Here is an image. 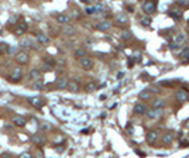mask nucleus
I'll return each instance as SVG.
<instances>
[{
    "label": "nucleus",
    "mask_w": 189,
    "mask_h": 158,
    "mask_svg": "<svg viewBox=\"0 0 189 158\" xmlns=\"http://www.w3.org/2000/svg\"><path fill=\"white\" fill-rule=\"evenodd\" d=\"M86 13H88V14H93V13H96V9L89 7V9H86Z\"/></svg>",
    "instance_id": "nucleus-37"
},
{
    "label": "nucleus",
    "mask_w": 189,
    "mask_h": 158,
    "mask_svg": "<svg viewBox=\"0 0 189 158\" xmlns=\"http://www.w3.org/2000/svg\"><path fill=\"white\" fill-rule=\"evenodd\" d=\"M94 28L99 30V31H107V30L110 28V23H109V21H99V23L94 26Z\"/></svg>",
    "instance_id": "nucleus-7"
},
{
    "label": "nucleus",
    "mask_w": 189,
    "mask_h": 158,
    "mask_svg": "<svg viewBox=\"0 0 189 158\" xmlns=\"http://www.w3.org/2000/svg\"><path fill=\"white\" fill-rule=\"evenodd\" d=\"M21 157L23 158H30L31 155H30V154H21Z\"/></svg>",
    "instance_id": "nucleus-41"
},
{
    "label": "nucleus",
    "mask_w": 189,
    "mask_h": 158,
    "mask_svg": "<svg viewBox=\"0 0 189 158\" xmlns=\"http://www.w3.org/2000/svg\"><path fill=\"white\" fill-rule=\"evenodd\" d=\"M13 123H14L17 127H23L24 124H26V119L21 117V116H14L13 117Z\"/></svg>",
    "instance_id": "nucleus-16"
},
{
    "label": "nucleus",
    "mask_w": 189,
    "mask_h": 158,
    "mask_svg": "<svg viewBox=\"0 0 189 158\" xmlns=\"http://www.w3.org/2000/svg\"><path fill=\"white\" fill-rule=\"evenodd\" d=\"M177 4H179V6H188V0H177Z\"/></svg>",
    "instance_id": "nucleus-35"
},
{
    "label": "nucleus",
    "mask_w": 189,
    "mask_h": 158,
    "mask_svg": "<svg viewBox=\"0 0 189 158\" xmlns=\"http://www.w3.org/2000/svg\"><path fill=\"white\" fill-rule=\"evenodd\" d=\"M172 140H174V136H172L171 133H167V134H164V136H162V141H164L165 144L172 143Z\"/></svg>",
    "instance_id": "nucleus-25"
},
{
    "label": "nucleus",
    "mask_w": 189,
    "mask_h": 158,
    "mask_svg": "<svg viewBox=\"0 0 189 158\" xmlns=\"http://www.w3.org/2000/svg\"><path fill=\"white\" fill-rule=\"evenodd\" d=\"M37 41L40 42V44H47V42L50 41V38H48V35H45L44 32H38V34H37Z\"/></svg>",
    "instance_id": "nucleus-20"
},
{
    "label": "nucleus",
    "mask_w": 189,
    "mask_h": 158,
    "mask_svg": "<svg viewBox=\"0 0 189 158\" xmlns=\"http://www.w3.org/2000/svg\"><path fill=\"white\" fill-rule=\"evenodd\" d=\"M133 112L136 115H147V106L144 105V103H137V105H134Z\"/></svg>",
    "instance_id": "nucleus-4"
},
{
    "label": "nucleus",
    "mask_w": 189,
    "mask_h": 158,
    "mask_svg": "<svg viewBox=\"0 0 189 158\" xmlns=\"http://www.w3.org/2000/svg\"><path fill=\"white\" fill-rule=\"evenodd\" d=\"M140 23H141L143 26H150V24H151V20H150L148 17H144V19L141 17V20H140Z\"/></svg>",
    "instance_id": "nucleus-33"
},
{
    "label": "nucleus",
    "mask_w": 189,
    "mask_h": 158,
    "mask_svg": "<svg viewBox=\"0 0 189 158\" xmlns=\"http://www.w3.org/2000/svg\"><path fill=\"white\" fill-rule=\"evenodd\" d=\"M181 61L182 62H189V50H183L182 52H181Z\"/></svg>",
    "instance_id": "nucleus-24"
},
{
    "label": "nucleus",
    "mask_w": 189,
    "mask_h": 158,
    "mask_svg": "<svg viewBox=\"0 0 189 158\" xmlns=\"http://www.w3.org/2000/svg\"><path fill=\"white\" fill-rule=\"evenodd\" d=\"M186 126H188V127H189V121H188V123H186Z\"/></svg>",
    "instance_id": "nucleus-43"
},
{
    "label": "nucleus",
    "mask_w": 189,
    "mask_h": 158,
    "mask_svg": "<svg viewBox=\"0 0 189 158\" xmlns=\"http://www.w3.org/2000/svg\"><path fill=\"white\" fill-rule=\"evenodd\" d=\"M161 113H162V110H161V109H158V107H154L152 110L147 112V116L150 117V119H157L158 116H161Z\"/></svg>",
    "instance_id": "nucleus-12"
},
{
    "label": "nucleus",
    "mask_w": 189,
    "mask_h": 158,
    "mask_svg": "<svg viewBox=\"0 0 189 158\" xmlns=\"http://www.w3.org/2000/svg\"><path fill=\"white\" fill-rule=\"evenodd\" d=\"M57 21H58L59 24H69L71 19H69V16H66V14H59V16L57 17Z\"/></svg>",
    "instance_id": "nucleus-19"
},
{
    "label": "nucleus",
    "mask_w": 189,
    "mask_h": 158,
    "mask_svg": "<svg viewBox=\"0 0 189 158\" xmlns=\"http://www.w3.org/2000/svg\"><path fill=\"white\" fill-rule=\"evenodd\" d=\"M185 41H186V34H185V32H178V34L175 35V42H177V44L182 45Z\"/></svg>",
    "instance_id": "nucleus-15"
},
{
    "label": "nucleus",
    "mask_w": 189,
    "mask_h": 158,
    "mask_svg": "<svg viewBox=\"0 0 189 158\" xmlns=\"http://www.w3.org/2000/svg\"><path fill=\"white\" fill-rule=\"evenodd\" d=\"M50 123H47V121H42V123H40V128L41 130H50Z\"/></svg>",
    "instance_id": "nucleus-32"
},
{
    "label": "nucleus",
    "mask_w": 189,
    "mask_h": 158,
    "mask_svg": "<svg viewBox=\"0 0 189 158\" xmlns=\"http://www.w3.org/2000/svg\"><path fill=\"white\" fill-rule=\"evenodd\" d=\"M116 21H117L119 26H124V24L128 23V20H127V17L124 16V14H119V16L116 17Z\"/></svg>",
    "instance_id": "nucleus-22"
},
{
    "label": "nucleus",
    "mask_w": 189,
    "mask_h": 158,
    "mask_svg": "<svg viewBox=\"0 0 189 158\" xmlns=\"http://www.w3.org/2000/svg\"><path fill=\"white\" fill-rule=\"evenodd\" d=\"M9 50V45L6 44V42H0V54H3L4 51H7Z\"/></svg>",
    "instance_id": "nucleus-29"
},
{
    "label": "nucleus",
    "mask_w": 189,
    "mask_h": 158,
    "mask_svg": "<svg viewBox=\"0 0 189 158\" xmlns=\"http://www.w3.org/2000/svg\"><path fill=\"white\" fill-rule=\"evenodd\" d=\"M188 97H189V93L188 90H185V89H181V90L177 92V100H179V102H186Z\"/></svg>",
    "instance_id": "nucleus-6"
},
{
    "label": "nucleus",
    "mask_w": 189,
    "mask_h": 158,
    "mask_svg": "<svg viewBox=\"0 0 189 158\" xmlns=\"http://www.w3.org/2000/svg\"><path fill=\"white\" fill-rule=\"evenodd\" d=\"M85 55V52H83V50H75V57L79 59L81 57H83Z\"/></svg>",
    "instance_id": "nucleus-34"
},
{
    "label": "nucleus",
    "mask_w": 189,
    "mask_h": 158,
    "mask_svg": "<svg viewBox=\"0 0 189 158\" xmlns=\"http://www.w3.org/2000/svg\"><path fill=\"white\" fill-rule=\"evenodd\" d=\"M21 76H23V71H21L20 66H16L13 71H11L10 76H9V81L10 82H19L21 79Z\"/></svg>",
    "instance_id": "nucleus-1"
},
{
    "label": "nucleus",
    "mask_w": 189,
    "mask_h": 158,
    "mask_svg": "<svg viewBox=\"0 0 189 158\" xmlns=\"http://www.w3.org/2000/svg\"><path fill=\"white\" fill-rule=\"evenodd\" d=\"M188 24H189V20H188Z\"/></svg>",
    "instance_id": "nucleus-44"
},
{
    "label": "nucleus",
    "mask_w": 189,
    "mask_h": 158,
    "mask_svg": "<svg viewBox=\"0 0 189 158\" xmlns=\"http://www.w3.org/2000/svg\"><path fill=\"white\" fill-rule=\"evenodd\" d=\"M28 78H30L31 81H38V79L41 78V72L34 68V69H31V71L28 72Z\"/></svg>",
    "instance_id": "nucleus-11"
},
{
    "label": "nucleus",
    "mask_w": 189,
    "mask_h": 158,
    "mask_svg": "<svg viewBox=\"0 0 189 158\" xmlns=\"http://www.w3.org/2000/svg\"><path fill=\"white\" fill-rule=\"evenodd\" d=\"M66 89L71 90V92H74V93H76V92H79V85H78L76 81H72V82L68 83V88H66Z\"/></svg>",
    "instance_id": "nucleus-18"
},
{
    "label": "nucleus",
    "mask_w": 189,
    "mask_h": 158,
    "mask_svg": "<svg viewBox=\"0 0 189 158\" xmlns=\"http://www.w3.org/2000/svg\"><path fill=\"white\" fill-rule=\"evenodd\" d=\"M169 16L174 17V19H181V17H182V13H181V11H169Z\"/></svg>",
    "instance_id": "nucleus-28"
},
{
    "label": "nucleus",
    "mask_w": 189,
    "mask_h": 158,
    "mask_svg": "<svg viewBox=\"0 0 189 158\" xmlns=\"http://www.w3.org/2000/svg\"><path fill=\"white\" fill-rule=\"evenodd\" d=\"M151 93H152V92H151L150 89H144V90H141V92H140L138 97H140L141 100H148V99L151 97Z\"/></svg>",
    "instance_id": "nucleus-17"
},
{
    "label": "nucleus",
    "mask_w": 189,
    "mask_h": 158,
    "mask_svg": "<svg viewBox=\"0 0 189 158\" xmlns=\"http://www.w3.org/2000/svg\"><path fill=\"white\" fill-rule=\"evenodd\" d=\"M161 86H165V88H174V86H175V82H172V81H162V82H161Z\"/></svg>",
    "instance_id": "nucleus-26"
},
{
    "label": "nucleus",
    "mask_w": 189,
    "mask_h": 158,
    "mask_svg": "<svg viewBox=\"0 0 189 158\" xmlns=\"http://www.w3.org/2000/svg\"><path fill=\"white\" fill-rule=\"evenodd\" d=\"M28 102H30V105H32L35 109H41L42 106H44V102H42L41 99H38V97H31V99H28Z\"/></svg>",
    "instance_id": "nucleus-10"
},
{
    "label": "nucleus",
    "mask_w": 189,
    "mask_h": 158,
    "mask_svg": "<svg viewBox=\"0 0 189 158\" xmlns=\"http://www.w3.org/2000/svg\"><path fill=\"white\" fill-rule=\"evenodd\" d=\"M42 86H44V83H42L41 79H38V81H37L35 83L32 85V88H34L35 90H40V89H42Z\"/></svg>",
    "instance_id": "nucleus-27"
},
{
    "label": "nucleus",
    "mask_w": 189,
    "mask_h": 158,
    "mask_svg": "<svg viewBox=\"0 0 189 158\" xmlns=\"http://www.w3.org/2000/svg\"><path fill=\"white\" fill-rule=\"evenodd\" d=\"M136 152H137V154H138V155H143V157H144V155H146V154H144V152H143V151H140V150H136Z\"/></svg>",
    "instance_id": "nucleus-40"
},
{
    "label": "nucleus",
    "mask_w": 189,
    "mask_h": 158,
    "mask_svg": "<svg viewBox=\"0 0 189 158\" xmlns=\"http://www.w3.org/2000/svg\"><path fill=\"white\" fill-rule=\"evenodd\" d=\"M86 90H88V92H92V90H94V85L93 83L86 85Z\"/></svg>",
    "instance_id": "nucleus-36"
},
{
    "label": "nucleus",
    "mask_w": 189,
    "mask_h": 158,
    "mask_svg": "<svg viewBox=\"0 0 189 158\" xmlns=\"http://www.w3.org/2000/svg\"><path fill=\"white\" fill-rule=\"evenodd\" d=\"M26 31H27V26H26L24 23L19 24V26L14 28V34H16V35H23Z\"/></svg>",
    "instance_id": "nucleus-13"
},
{
    "label": "nucleus",
    "mask_w": 189,
    "mask_h": 158,
    "mask_svg": "<svg viewBox=\"0 0 189 158\" xmlns=\"http://www.w3.org/2000/svg\"><path fill=\"white\" fill-rule=\"evenodd\" d=\"M143 11L146 14H152L155 11V4L152 1H144L143 3Z\"/></svg>",
    "instance_id": "nucleus-3"
},
{
    "label": "nucleus",
    "mask_w": 189,
    "mask_h": 158,
    "mask_svg": "<svg viewBox=\"0 0 189 158\" xmlns=\"http://www.w3.org/2000/svg\"><path fill=\"white\" fill-rule=\"evenodd\" d=\"M81 1H83V3H88V1H89V0H81Z\"/></svg>",
    "instance_id": "nucleus-42"
},
{
    "label": "nucleus",
    "mask_w": 189,
    "mask_h": 158,
    "mask_svg": "<svg viewBox=\"0 0 189 158\" xmlns=\"http://www.w3.org/2000/svg\"><path fill=\"white\" fill-rule=\"evenodd\" d=\"M31 141L35 144V146H44L45 138L42 137L41 134H32V136H31Z\"/></svg>",
    "instance_id": "nucleus-8"
},
{
    "label": "nucleus",
    "mask_w": 189,
    "mask_h": 158,
    "mask_svg": "<svg viewBox=\"0 0 189 158\" xmlns=\"http://www.w3.org/2000/svg\"><path fill=\"white\" fill-rule=\"evenodd\" d=\"M158 138V134L155 133V131H150L147 134V141L150 143V144H152V143H155Z\"/></svg>",
    "instance_id": "nucleus-21"
},
{
    "label": "nucleus",
    "mask_w": 189,
    "mask_h": 158,
    "mask_svg": "<svg viewBox=\"0 0 189 158\" xmlns=\"http://www.w3.org/2000/svg\"><path fill=\"white\" fill-rule=\"evenodd\" d=\"M61 31H62V34H65V35H71V34H74L75 32V28L72 27V26H69V24H63V27L61 28Z\"/></svg>",
    "instance_id": "nucleus-14"
},
{
    "label": "nucleus",
    "mask_w": 189,
    "mask_h": 158,
    "mask_svg": "<svg viewBox=\"0 0 189 158\" xmlns=\"http://www.w3.org/2000/svg\"><path fill=\"white\" fill-rule=\"evenodd\" d=\"M68 81L65 79V78H58L57 79V82H55V86H57V89H66L68 88Z\"/></svg>",
    "instance_id": "nucleus-9"
},
{
    "label": "nucleus",
    "mask_w": 189,
    "mask_h": 158,
    "mask_svg": "<svg viewBox=\"0 0 189 158\" xmlns=\"http://www.w3.org/2000/svg\"><path fill=\"white\" fill-rule=\"evenodd\" d=\"M121 38H123V40H130V38H131V32L130 31H123L121 32Z\"/></svg>",
    "instance_id": "nucleus-31"
},
{
    "label": "nucleus",
    "mask_w": 189,
    "mask_h": 158,
    "mask_svg": "<svg viewBox=\"0 0 189 158\" xmlns=\"http://www.w3.org/2000/svg\"><path fill=\"white\" fill-rule=\"evenodd\" d=\"M79 63H81V66H82L83 69H86V71L92 69V66H93L92 59H90L89 57H86V55H83V57H81V58H79Z\"/></svg>",
    "instance_id": "nucleus-2"
},
{
    "label": "nucleus",
    "mask_w": 189,
    "mask_h": 158,
    "mask_svg": "<svg viewBox=\"0 0 189 158\" xmlns=\"http://www.w3.org/2000/svg\"><path fill=\"white\" fill-rule=\"evenodd\" d=\"M45 63H48V65H54V59L47 57V58H45Z\"/></svg>",
    "instance_id": "nucleus-38"
},
{
    "label": "nucleus",
    "mask_w": 189,
    "mask_h": 158,
    "mask_svg": "<svg viewBox=\"0 0 189 158\" xmlns=\"http://www.w3.org/2000/svg\"><path fill=\"white\" fill-rule=\"evenodd\" d=\"M21 45H23V47H28V48H32V50H37V48H38L37 45H34V44H32V40H30V38L24 40V41L21 42Z\"/></svg>",
    "instance_id": "nucleus-23"
},
{
    "label": "nucleus",
    "mask_w": 189,
    "mask_h": 158,
    "mask_svg": "<svg viewBox=\"0 0 189 158\" xmlns=\"http://www.w3.org/2000/svg\"><path fill=\"white\" fill-rule=\"evenodd\" d=\"M164 103H165L164 100H161V99H157V100L154 102V107H158V109H161V107L164 106Z\"/></svg>",
    "instance_id": "nucleus-30"
},
{
    "label": "nucleus",
    "mask_w": 189,
    "mask_h": 158,
    "mask_svg": "<svg viewBox=\"0 0 189 158\" xmlns=\"http://www.w3.org/2000/svg\"><path fill=\"white\" fill-rule=\"evenodd\" d=\"M16 62L19 63H27L28 62V55H27V52H24V51H20L19 54H16Z\"/></svg>",
    "instance_id": "nucleus-5"
},
{
    "label": "nucleus",
    "mask_w": 189,
    "mask_h": 158,
    "mask_svg": "<svg viewBox=\"0 0 189 158\" xmlns=\"http://www.w3.org/2000/svg\"><path fill=\"white\" fill-rule=\"evenodd\" d=\"M150 90H151L152 93H159V89H158V88H150Z\"/></svg>",
    "instance_id": "nucleus-39"
}]
</instances>
